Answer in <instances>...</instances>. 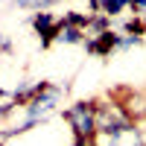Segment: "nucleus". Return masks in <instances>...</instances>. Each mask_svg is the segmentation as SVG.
Instances as JSON below:
<instances>
[{"label": "nucleus", "mask_w": 146, "mask_h": 146, "mask_svg": "<svg viewBox=\"0 0 146 146\" xmlns=\"http://www.w3.org/2000/svg\"><path fill=\"white\" fill-rule=\"evenodd\" d=\"M62 120L67 123L73 137L94 140L96 137V100H73L70 105L62 108Z\"/></svg>", "instance_id": "1"}, {"label": "nucleus", "mask_w": 146, "mask_h": 146, "mask_svg": "<svg viewBox=\"0 0 146 146\" xmlns=\"http://www.w3.org/2000/svg\"><path fill=\"white\" fill-rule=\"evenodd\" d=\"M94 146H146V126L143 123H129L108 129V131H96Z\"/></svg>", "instance_id": "2"}, {"label": "nucleus", "mask_w": 146, "mask_h": 146, "mask_svg": "<svg viewBox=\"0 0 146 146\" xmlns=\"http://www.w3.org/2000/svg\"><path fill=\"white\" fill-rule=\"evenodd\" d=\"M129 123V114L123 111L114 96H105V100H96V129L100 131H108V129H117Z\"/></svg>", "instance_id": "3"}, {"label": "nucleus", "mask_w": 146, "mask_h": 146, "mask_svg": "<svg viewBox=\"0 0 146 146\" xmlns=\"http://www.w3.org/2000/svg\"><path fill=\"white\" fill-rule=\"evenodd\" d=\"M29 27L41 38V47H50L53 38H56V32H58V27H62V18L53 15V12H35L29 18Z\"/></svg>", "instance_id": "4"}, {"label": "nucleus", "mask_w": 146, "mask_h": 146, "mask_svg": "<svg viewBox=\"0 0 146 146\" xmlns=\"http://www.w3.org/2000/svg\"><path fill=\"white\" fill-rule=\"evenodd\" d=\"M117 41H120V32L108 29V32H100V35H94V38H88V41H85V50H88L91 56L105 58V56L117 53Z\"/></svg>", "instance_id": "5"}, {"label": "nucleus", "mask_w": 146, "mask_h": 146, "mask_svg": "<svg viewBox=\"0 0 146 146\" xmlns=\"http://www.w3.org/2000/svg\"><path fill=\"white\" fill-rule=\"evenodd\" d=\"M85 41H88V35H85V29L73 27V23H67V21L62 18V27H58V32H56L53 44H67V47H85Z\"/></svg>", "instance_id": "6"}, {"label": "nucleus", "mask_w": 146, "mask_h": 146, "mask_svg": "<svg viewBox=\"0 0 146 146\" xmlns=\"http://www.w3.org/2000/svg\"><path fill=\"white\" fill-rule=\"evenodd\" d=\"M91 15H105V18H117L126 9H131V0H88Z\"/></svg>", "instance_id": "7"}, {"label": "nucleus", "mask_w": 146, "mask_h": 146, "mask_svg": "<svg viewBox=\"0 0 146 146\" xmlns=\"http://www.w3.org/2000/svg\"><path fill=\"white\" fill-rule=\"evenodd\" d=\"M58 0H15L18 9H27V12H50V6H56Z\"/></svg>", "instance_id": "8"}, {"label": "nucleus", "mask_w": 146, "mask_h": 146, "mask_svg": "<svg viewBox=\"0 0 146 146\" xmlns=\"http://www.w3.org/2000/svg\"><path fill=\"white\" fill-rule=\"evenodd\" d=\"M140 44H143V35H135V32H120L117 53H123V50H131V47H140Z\"/></svg>", "instance_id": "9"}, {"label": "nucleus", "mask_w": 146, "mask_h": 146, "mask_svg": "<svg viewBox=\"0 0 146 146\" xmlns=\"http://www.w3.org/2000/svg\"><path fill=\"white\" fill-rule=\"evenodd\" d=\"M129 12H135V15L146 18V0H131V9H129Z\"/></svg>", "instance_id": "10"}, {"label": "nucleus", "mask_w": 146, "mask_h": 146, "mask_svg": "<svg viewBox=\"0 0 146 146\" xmlns=\"http://www.w3.org/2000/svg\"><path fill=\"white\" fill-rule=\"evenodd\" d=\"M0 53H12V41L6 38L3 32H0Z\"/></svg>", "instance_id": "11"}, {"label": "nucleus", "mask_w": 146, "mask_h": 146, "mask_svg": "<svg viewBox=\"0 0 146 146\" xmlns=\"http://www.w3.org/2000/svg\"><path fill=\"white\" fill-rule=\"evenodd\" d=\"M73 146H94V140H85V137H73Z\"/></svg>", "instance_id": "12"}, {"label": "nucleus", "mask_w": 146, "mask_h": 146, "mask_svg": "<svg viewBox=\"0 0 146 146\" xmlns=\"http://www.w3.org/2000/svg\"><path fill=\"white\" fill-rule=\"evenodd\" d=\"M3 100H9V94H6L3 88H0V102H3Z\"/></svg>", "instance_id": "13"}, {"label": "nucleus", "mask_w": 146, "mask_h": 146, "mask_svg": "<svg viewBox=\"0 0 146 146\" xmlns=\"http://www.w3.org/2000/svg\"><path fill=\"white\" fill-rule=\"evenodd\" d=\"M0 143H3V123H0Z\"/></svg>", "instance_id": "14"}]
</instances>
